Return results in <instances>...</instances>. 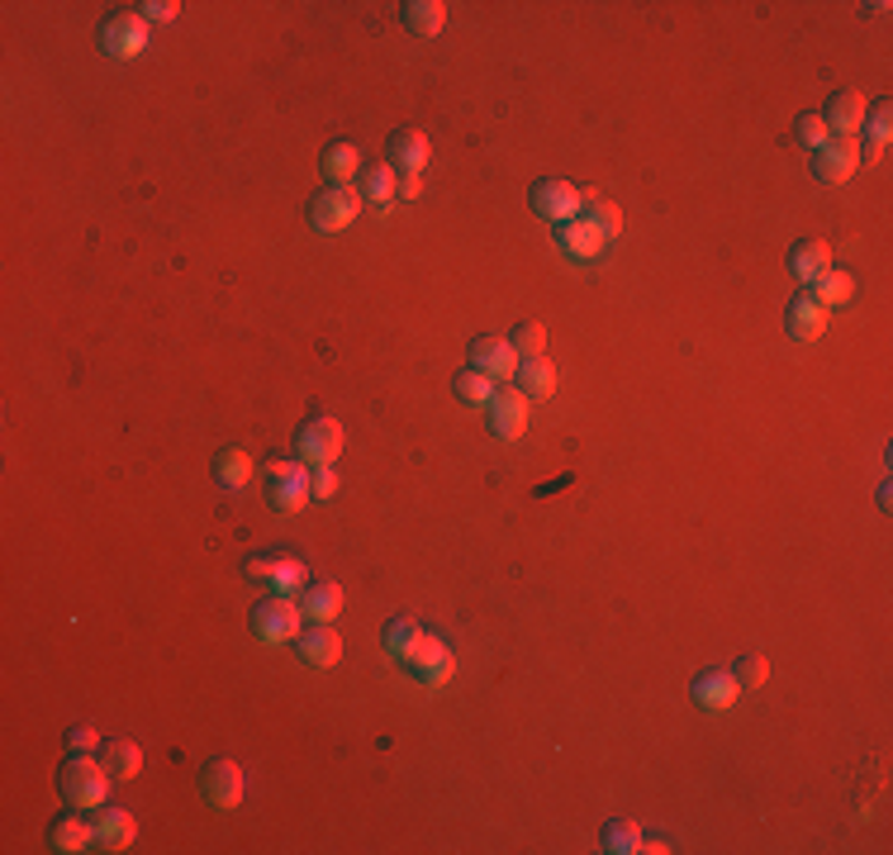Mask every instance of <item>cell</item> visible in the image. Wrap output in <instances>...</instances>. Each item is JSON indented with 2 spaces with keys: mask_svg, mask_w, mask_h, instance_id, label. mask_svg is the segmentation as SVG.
Segmentation results:
<instances>
[{
  "mask_svg": "<svg viewBox=\"0 0 893 855\" xmlns=\"http://www.w3.org/2000/svg\"><path fill=\"white\" fill-rule=\"evenodd\" d=\"M200 794L210 808H219V813H233V808L243 803V770H238L233 760H210L200 774Z\"/></svg>",
  "mask_w": 893,
  "mask_h": 855,
  "instance_id": "cell-12",
  "label": "cell"
},
{
  "mask_svg": "<svg viewBox=\"0 0 893 855\" xmlns=\"http://www.w3.org/2000/svg\"><path fill=\"white\" fill-rule=\"evenodd\" d=\"M452 390H456V400L461 404H471V409H485L490 400H494V390H500V386H494V380L485 376V371H461L456 380H452Z\"/></svg>",
  "mask_w": 893,
  "mask_h": 855,
  "instance_id": "cell-32",
  "label": "cell"
},
{
  "mask_svg": "<svg viewBox=\"0 0 893 855\" xmlns=\"http://www.w3.org/2000/svg\"><path fill=\"white\" fill-rule=\"evenodd\" d=\"M556 243H561V252L566 257H576V262H595L603 247H609V233H603L595 219H570V224H556Z\"/></svg>",
  "mask_w": 893,
  "mask_h": 855,
  "instance_id": "cell-14",
  "label": "cell"
},
{
  "mask_svg": "<svg viewBox=\"0 0 893 855\" xmlns=\"http://www.w3.org/2000/svg\"><path fill=\"white\" fill-rule=\"evenodd\" d=\"M428 162V134L423 129H395L390 134V167L400 177H419Z\"/></svg>",
  "mask_w": 893,
  "mask_h": 855,
  "instance_id": "cell-20",
  "label": "cell"
},
{
  "mask_svg": "<svg viewBox=\"0 0 893 855\" xmlns=\"http://www.w3.org/2000/svg\"><path fill=\"white\" fill-rule=\"evenodd\" d=\"M827 138H832V134H827V124H822V115H803V119H799V142H808V148H812V152H818V148H822V142H827Z\"/></svg>",
  "mask_w": 893,
  "mask_h": 855,
  "instance_id": "cell-39",
  "label": "cell"
},
{
  "mask_svg": "<svg viewBox=\"0 0 893 855\" xmlns=\"http://www.w3.org/2000/svg\"><path fill=\"white\" fill-rule=\"evenodd\" d=\"M785 332H789V338H799V342L822 338V332H827V309L803 291L799 299H789V309H785Z\"/></svg>",
  "mask_w": 893,
  "mask_h": 855,
  "instance_id": "cell-19",
  "label": "cell"
},
{
  "mask_svg": "<svg viewBox=\"0 0 893 855\" xmlns=\"http://www.w3.org/2000/svg\"><path fill=\"white\" fill-rule=\"evenodd\" d=\"M309 495L314 499H333V495H338V471H333V466H309Z\"/></svg>",
  "mask_w": 893,
  "mask_h": 855,
  "instance_id": "cell-37",
  "label": "cell"
},
{
  "mask_svg": "<svg viewBox=\"0 0 893 855\" xmlns=\"http://www.w3.org/2000/svg\"><path fill=\"white\" fill-rule=\"evenodd\" d=\"M732 675H737V685H742V689H760V685H765V675H770V665H765V656H742V665H737Z\"/></svg>",
  "mask_w": 893,
  "mask_h": 855,
  "instance_id": "cell-36",
  "label": "cell"
},
{
  "mask_svg": "<svg viewBox=\"0 0 893 855\" xmlns=\"http://www.w3.org/2000/svg\"><path fill=\"white\" fill-rule=\"evenodd\" d=\"M248 627H252V637L266 642V646L295 642L300 632H305V609H300L291 594H271V599H262V604L252 609Z\"/></svg>",
  "mask_w": 893,
  "mask_h": 855,
  "instance_id": "cell-1",
  "label": "cell"
},
{
  "mask_svg": "<svg viewBox=\"0 0 893 855\" xmlns=\"http://www.w3.org/2000/svg\"><path fill=\"white\" fill-rule=\"evenodd\" d=\"M508 347H514V352L518 357H542V352H547V328H542V324H518L514 332H508Z\"/></svg>",
  "mask_w": 893,
  "mask_h": 855,
  "instance_id": "cell-35",
  "label": "cell"
},
{
  "mask_svg": "<svg viewBox=\"0 0 893 855\" xmlns=\"http://www.w3.org/2000/svg\"><path fill=\"white\" fill-rule=\"evenodd\" d=\"M533 210L542 219H551V224H570V219H580V190L561 181V177H542L533 190H528Z\"/></svg>",
  "mask_w": 893,
  "mask_h": 855,
  "instance_id": "cell-9",
  "label": "cell"
},
{
  "mask_svg": "<svg viewBox=\"0 0 893 855\" xmlns=\"http://www.w3.org/2000/svg\"><path fill=\"white\" fill-rule=\"evenodd\" d=\"M580 214L585 219H595V224L609 233V243L618 238V229H623V214H618V204L613 200H603L599 190H580Z\"/></svg>",
  "mask_w": 893,
  "mask_h": 855,
  "instance_id": "cell-31",
  "label": "cell"
},
{
  "mask_svg": "<svg viewBox=\"0 0 893 855\" xmlns=\"http://www.w3.org/2000/svg\"><path fill=\"white\" fill-rule=\"evenodd\" d=\"M485 414H490V433H494V437L514 442V437L528 433L533 400H528L523 390H494V400L485 404Z\"/></svg>",
  "mask_w": 893,
  "mask_h": 855,
  "instance_id": "cell-8",
  "label": "cell"
},
{
  "mask_svg": "<svg viewBox=\"0 0 893 855\" xmlns=\"http://www.w3.org/2000/svg\"><path fill=\"white\" fill-rule=\"evenodd\" d=\"M361 214V196L353 186H324L318 196L309 200V224L318 233H343L353 229V219Z\"/></svg>",
  "mask_w": 893,
  "mask_h": 855,
  "instance_id": "cell-4",
  "label": "cell"
},
{
  "mask_svg": "<svg viewBox=\"0 0 893 855\" xmlns=\"http://www.w3.org/2000/svg\"><path fill=\"white\" fill-rule=\"evenodd\" d=\"M637 851H647V855H665L670 842H647V836H642V846H637Z\"/></svg>",
  "mask_w": 893,
  "mask_h": 855,
  "instance_id": "cell-42",
  "label": "cell"
},
{
  "mask_svg": "<svg viewBox=\"0 0 893 855\" xmlns=\"http://www.w3.org/2000/svg\"><path fill=\"white\" fill-rule=\"evenodd\" d=\"M252 481V456L243 447H219L214 452V485L219 489H243Z\"/></svg>",
  "mask_w": 893,
  "mask_h": 855,
  "instance_id": "cell-28",
  "label": "cell"
},
{
  "mask_svg": "<svg viewBox=\"0 0 893 855\" xmlns=\"http://www.w3.org/2000/svg\"><path fill=\"white\" fill-rule=\"evenodd\" d=\"M67 747H72L76 756H86V751L101 747V732H95L91 722H76V727H67Z\"/></svg>",
  "mask_w": 893,
  "mask_h": 855,
  "instance_id": "cell-38",
  "label": "cell"
},
{
  "mask_svg": "<svg viewBox=\"0 0 893 855\" xmlns=\"http://www.w3.org/2000/svg\"><path fill=\"white\" fill-rule=\"evenodd\" d=\"M855 167H860V138H841V134H832L818 152H812V177L827 181V186H837V181L855 177Z\"/></svg>",
  "mask_w": 893,
  "mask_h": 855,
  "instance_id": "cell-10",
  "label": "cell"
},
{
  "mask_svg": "<svg viewBox=\"0 0 893 855\" xmlns=\"http://www.w3.org/2000/svg\"><path fill=\"white\" fill-rule=\"evenodd\" d=\"M109 770L105 766H95V760H86V756H72L67 766L57 770V794L67 799L72 808H101L105 803V794H109Z\"/></svg>",
  "mask_w": 893,
  "mask_h": 855,
  "instance_id": "cell-2",
  "label": "cell"
},
{
  "mask_svg": "<svg viewBox=\"0 0 893 855\" xmlns=\"http://www.w3.org/2000/svg\"><path fill=\"white\" fill-rule=\"evenodd\" d=\"M243 576L258 584V590H271V594H300L305 590V561H295V557H248L243 561Z\"/></svg>",
  "mask_w": 893,
  "mask_h": 855,
  "instance_id": "cell-5",
  "label": "cell"
},
{
  "mask_svg": "<svg viewBox=\"0 0 893 855\" xmlns=\"http://www.w3.org/2000/svg\"><path fill=\"white\" fill-rule=\"evenodd\" d=\"M514 380H518V390L528 394V400H547V394L556 390V367L547 357H518Z\"/></svg>",
  "mask_w": 893,
  "mask_h": 855,
  "instance_id": "cell-26",
  "label": "cell"
},
{
  "mask_svg": "<svg viewBox=\"0 0 893 855\" xmlns=\"http://www.w3.org/2000/svg\"><path fill=\"white\" fill-rule=\"evenodd\" d=\"M405 665H409V675L419 679V685H428V689L446 685V679H452V671H456V661H452V652H446V642L433 637V632H423V637L413 642V652L405 656Z\"/></svg>",
  "mask_w": 893,
  "mask_h": 855,
  "instance_id": "cell-7",
  "label": "cell"
},
{
  "mask_svg": "<svg viewBox=\"0 0 893 855\" xmlns=\"http://www.w3.org/2000/svg\"><path fill=\"white\" fill-rule=\"evenodd\" d=\"M101 48L109 57H138L143 48H148V20L134 14V10L109 14V20L101 24Z\"/></svg>",
  "mask_w": 893,
  "mask_h": 855,
  "instance_id": "cell-11",
  "label": "cell"
},
{
  "mask_svg": "<svg viewBox=\"0 0 893 855\" xmlns=\"http://www.w3.org/2000/svg\"><path fill=\"white\" fill-rule=\"evenodd\" d=\"M91 827H95V846H101V851H129L134 836H138L134 813H124V808H109V803L95 808Z\"/></svg>",
  "mask_w": 893,
  "mask_h": 855,
  "instance_id": "cell-16",
  "label": "cell"
},
{
  "mask_svg": "<svg viewBox=\"0 0 893 855\" xmlns=\"http://www.w3.org/2000/svg\"><path fill=\"white\" fill-rule=\"evenodd\" d=\"M599 846L609 855H632L637 846H642V827H637V822H609L603 836H599Z\"/></svg>",
  "mask_w": 893,
  "mask_h": 855,
  "instance_id": "cell-34",
  "label": "cell"
},
{
  "mask_svg": "<svg viewBox=\"0 0 893 855\" xmlns=\"http://www.w3.org/2000/svg\"><path fill=\"white\" fill-rule=\"evenodd\" d=\"M419 637H423V632H419V623H413V618H390L386 632H380L386 652H390V656H400V661L413 652V642H419Z\"/></svg>",
  "mask_w": 893,
  "mask_h": 855,
  "instance_id": "cell-33",
  "label": "cell"
},
{
  "mask_svg": "<svg viewBox=\"0 0 893 855\" xmlns=\"http://www.w3.org/2000/svg\"><path fill=\"white\" fill-rule=\"evenodd\" d=\"M266 504L276 514H295L314 499L309 495V466H295V462H266Z\"/></svg>",
  "mask_w": 893,
  "mask_h": 855,
  "instance_id": "cell-3",
  "label": "cell"
},
{
  "mask_svg": "<svg viewBox=\"0 0 893 855\" xmlns=\"http://www.w3.org/2000/svg\"><path fill=\"white\" fill-rule=\"evenodd\" d=\"M395 167L390 162H371V167H361V177H357V196H361V204L371 200L376 210H390L395 204Z\"/></svg>",
  "mask_w": 893,
  "mask_h": 855,
  "instance_id": "cell-24",
  "label": "cell"
},
{
  "mask_svg": "<svg viewBox=\"0 0 893 855\" xmlns=\"http://www.w3.org/2000/svg\"><path fill=\"white\" fill-rule=\"evenodd\" d=\"M300 609H305V623H328V618L343 613V584L338 580H314L300 590Z\"/></svg>",
  "mask_w": 893,
  "mask_h": 855,
  "instance_id": "cell-21",
  "label": "cell"
},
{
  "mask_svg": "<svg viewBox=\"0 0 893 855\" xmlns=\"http://www.w3.org/2000/svg\"><path fill=\"white\" fill-rule=\"evenodd\" d=\"M295 652L305 665H314V671H333V665L343 661V637L333 623H309L305 632L295 637Z\"/></svg>",
  "mask_w": 893,
  "mask_h": 855,
  "instance_id": "cell-13",
  "label": "cell"
},
{
  "mask_svg": "<svg viewBox=\"0 0 893 855\" xmlns=\"http://www.w3.org/2000/svg\"><path fill=\"white\" fill-rule=\"evenodd\" d=\"M789 272L812 285L822 272H832V243H827V238H803V243L789 252Z\"/></svg>",
  "mask_w": 893,
  "mask_h": 855,
  "instance_id": "cell-22",
  "label": "cell"
},
{
  "mask_svg": "<svg viewBox=\"0 0 893 855\" xmlns=\"http://www.w3.org/2000/svg\"><path fill=\"white\" fill-rule=\"evenodd\" d=\"M419 190H423L419 177H400L395 181V200H419Z\"/></svg>",
  "mask_w": 893,
  "mask_h": 855,
  "instance_id": "cell-41",
  "label": "cell"
},
{
  "mask_svg": "<svg viewBox=\"0 0 893 855\" xmlns=\"http://www.w3.org/2000/svg\"><path fill=\"white\" fill-rule=\"evenodd\" d=\"M318 171L328 177V186H347L353 177H361V152L347 138H338L324 148V157H318Z\"/></svg>",
  "mask_w": 893,
  "mask_h": 855,
  "instance_id": "cell-23",
  "label": "cell"
},
{
  "mask_svg": "<svg viewBox=\"0 0 893 855\" xmlns=\"http://www.w3.org/2000/svg\"><path fill=\"white\" fill-rule=\"evenodd\" d=\"M295 456L305 466H333L343 456V423L338 419H309L295 433Z\"/></svg>",
  "mask_w": 893,
  "mask_h": 855,
  "instance_id": "cell-6",
  "label": "cell"
},
{
  "mask_svg": "<svg viewBox=\"0 0 893 855\" xmlns=\"http://www.w3.org/2000/svg\"><path fill=\"white\" fill-rule=\"evenodd\" d=\"M143 20H148V24H167V20H177V0H143Z\"/></svg>",
  "mask_w": 893,
  "mask_h": 855,
  "instance_id": "cell-40",
  "label": "cell"
},
{
  "mask_svg": "<svg viewBox=\"0 0 893 855\" xmlns=\"http://www.w3.org/2000/svg\"><path fill=\"white\" fill-rule=\"evenodd\" d=\"M822 124L827 134H841V138H855L860 124H865V95L860 91H837L822 109Z\"/></svg>",
  "mask_w": 893,
  "mask_h": 855,
  "instance_id": "cell-18",
  "label": "cell"
},
{
  "mask_svg": "<svg viewBox=\"0 0 893 855\" xmlns=\"http://www.w3.org/2000/svg\"><path fill=\"white\" fill-rule=\"evenodd\" d=\"M101 766L109 770V780H134L143 770V751L134 747L129 737H109L105 751H101Z\"/></svg>",
  "mask_w": 893,
  "mask_h": 855,
  "instance_id": "cell-27",
  "label": "cell"
},
{
  "mask_svg": "<svg viewBox=\"0 0 893 855\" xmlns=\"http://www.w3.org/2000/svg\"><path fill=\"white\" fill-rule=\"evenodd\" d=\"M48 846L53 851H86V846H95V827L86 817H57L53 827H48Z\"/></svg>",
  "mask_w": 893,
  "mask_h": 855,
  "instance_id": "cell-29",
  "label": "cell"
},
{
  "mask_svg": "<svg viewBox=\"0 0 893 855\" xmlns=\"http://www.w3.org/2000/svg\"><path fill=\"white\" fill-rule=\"evenodd\" d=\"M690 694H694V704L704 712H727L732 704L742 699V685H737V675L732 671H698Z\"/></svg>",
  "mask_w": 893,
  "mask_h": 855,
  "instance_id": "cell-15",
  "label": "cell"
},
{
  "mask_svg": "<svg viewBox=\"0 0 893 855\" xmlns=\"http://www.w3.org/2000/svg\"><path fill=\"white\" fill-rule=\"evenodd\" d=\"M400 20H405L409 34L433 39V34H442V24H446V6H442V0H405Z\"/></svg>",
  "mask_w": 893,
  "mask_h": 855,
  "instance_id": "cell-25",
  "label": "cell"
},
{
  "mask_svg": "<svg viewBox=\"0 0 893 855\" xmlns=\"http://www.w3.org/2000/svg\"><path fill=\"white\" fill-rule=\"evenodd\" d=\"M808 295L818 299L822 309H837V305H847V299L855 295V281H851V272H822L818 281H812Z\"/></svg>",
  "mask_w": 893,
  "mask_h": 855,
  "instance_id": "cell-30",
  "label": "cell"
},
{
  "mask_svg": "<svg viewBox=\"0 0 893 855\" xmlns=\"http://www.w3.org/2000/svg\"><path fill=\"white\" fill-rule=\"evenodd\" d=\"M471 371H485L494 386H500V380H514L518 352L508 347V338H475L471 342Z\"/></svg>",
  "mask_w": 893,
  "mask_h": 855,
  "instance_id": "cell-17",
  "label": "cell"
}]
</instances>
